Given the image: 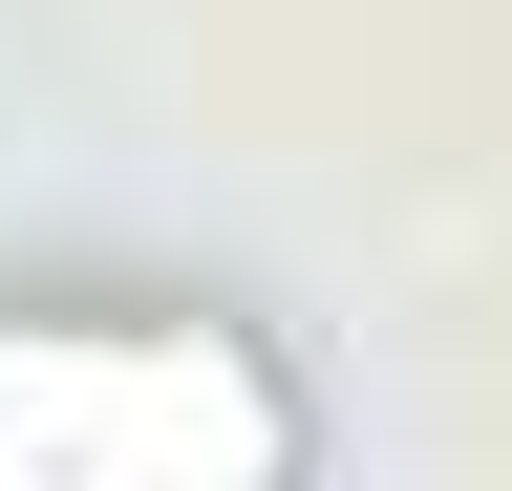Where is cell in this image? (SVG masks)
Masks as SVG:
<instances>
[{
    "label": "cell",
    "mask_w": 512,
    "mask_h": 491,
    "mask_svg": "<svg viewBox=\"0 0 512 491\" xmlns=\"http://www.w3.org/2000/svg\"><path fill=\"white\" fill-rule=\"evenodd\" d=\"M299 449V406L256 385V363L214 321H0V470H128V491H171V470H278Z\"/></svg>",
    "instance_id": "cell-1"
}]
</instances>
